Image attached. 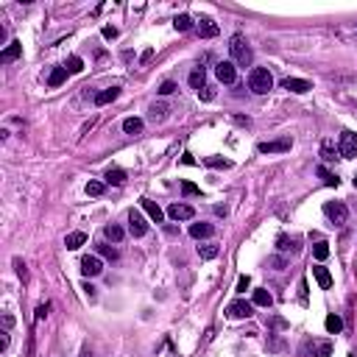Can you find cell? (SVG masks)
Here are the masks:
<instances>
[{
  "label": "cell",
  "mask_w": 357,
  "mask_h": 357,
  "mask_svg": "<svg viewBox=\"0 0 357 357\" xmlns=\"http://www.w3.org/2000/svg\"><path fill=\"white\" fill-rule=\"evenodd\" d=\"M229 53H232V61L234 64H240V67H248L251 64V48H248V42H245L240 33H234L232 39H229Z\"/></svg>",
  "instance_id": "6da1fadb"
},
{
  "label": "cell",
  "mask_w": 357,
  "mask_h": 357,
  "mask_svg": "<svg viewBox=\"0 0 357 357\" xmlns=\"http://www.w3.org/2000/svg\"><path fill=\"white\" fill-rule=\"evenodd\" d=\"M271 87H273V76L265 70V67H254V70L248 73V89H251V92L265 95Z\"/></svg>",
  "instance_id": "7a4b0ae2"
},
{
  "label": "cell",
  "mask_w": 357,
  "mask_h": 357,
  "mask_svg": "<svg viewBox=\"0 0 357 357\" xmlns=\"http://www.w3.org/2000/svg\"><path fill=\"white\" fill-rule=\"evenodd\" d=\"M324 215H327L335 226H343V223L349 221V209H346L343 201H327V204H324Z\"/></svg>",
  "instance_id": "3957f363"
},
{
  "label": "cell",
  "mask_w": 357,
  "mask_h": 357,
  "mask_svg": "<svg viewBox=\"0 0 357 357\" xmlns=\"http://www.w3.org/2000/svg\"><path fill=\"white\" fill-rule=\"evenodd\" d=\"M343 159H357V134L354 131H343L340 134V145H338Z\"/></svg>",
  "instance_id": "277c9868"
},
{
  "label": "cell",
  "mask_w": 357,
  "mask_h": 357,
  "mask_svg": "<svg viewBox=\"0 0 357 357\" xmlns=\"http://www.w3.org/2000/svg\"><path fill=\"white\" fill-rule=\"evenodd\" d=\"M128 232H131L134 237H145V234H148V223H145V218L139 215L137 209L128 212Z\"/></svg>",
  "instance_id": "5b68a950"
},
{
  "label": "cell",
  "mask_w": 357,
  "mask_h": 357,
  "mask_svg": "<svg viewBox=\"0 0 357 357\" xmlns=\"http://www.w3.org/2000/svg\"><path fill=\"white\" fill-rule=\"evenodd\" d=\"M290 137H282V139H271V142H260V154H284L290 151Z\"/></svg>",
  "instance_id": "8992f818"
},
{
  "label": "cell",
  "mask_w": 357,
  "mask_h": 357,
  "mask_svg": "<svg viewBox=\"0 0 357 357\" xmlns=\"http://www.w3.org/2000/svg\"><path fill=\"white\" fill-rule=\"evenodd\" d=\"M215 76L221 84H234V78H237V70H234V61H221V64L215 67Z\"/></svg>",
  "instance_id": "52a82bcc"
},
{
  "label": "cell",
  "mask_w": 357,
  "mask_h": 357,
  "mask_svg": "<svg viewBox=\"0 0 357 357\" xmlns=\"http://www.w3.org/2000/svg\"><path fill=\"white\" fill-rule=\"evenodd\" d=\"M100 271H103V262H100L95 254H87L81 260V273H84V276H98Z\"/></svg>",
  "instance_id": "ba28073f"
},
{
  "label": "cell",
  "mask_w": 357,
  "mask_h": 357,
  "mask_svg": "<svg viewBox=\"0 0 357 357\" xmlns=\"http://www.w3.org/2000/svg\"><path fill=\"white\" fill-rule=\"evenodd\" d=\"M251 310H254V307H251L248 301L237 299V301H232V304L226 307V315H229V318H248Z\"/></svg>",
  "instance_id": "9c48e42d"
},
{
  "label": "cell",
  "mask_w": 357,
  "mask_h": 357,
  "mask_svg": "<svg viewBox=\"0 0 357 357\" xmlns=\"http://www.w3.org/2000/svg\"><path fill=\"white\" fill-rule=\"evenodd\" d=\"M167 215H170L173 221H193L195 209L190 204H173L170 209H167Z\"/></svg>",
  "instance_id": "30bf717a"
},
{
  "label": "cell",
  "mask_w": 357,
  "mask_h": 357,
  "mask_svg": "<svg viewBox=\"0 0 357 357\" xmlns=\"http://www.w3.org/2000/svg\"><path fill=\"white\" fill-rule=\"evenodd\" d=\"M282 87L290 89V92H296V95H304V92H310V89H312V84L304 81V78H284Z\"/></svg>",
  "instance_id": "8fae6325"
},
{
  "label": "cell",
  "mask_w": 357,
  "mask_h": 357,
  "mask_svg": "<svg viewBox=\"0 0 357 357\" xmlns=\"http://www.w3.org/2000/svg\"><path fill=\"white\" fill-rule=\"evenodd\" d=\"M139 204H142V209H145V212H148V218H151V221H154V223H162V218H165V212H162V206L156 204V201H151V198H142V201H139Z\"/></svg>",
  "instance_id": "7c38bea8"
},
{
  "label": "cell",
  "mask_w": 357,
  "mask_h": 357,
  "mask_svg": "<svg viewBox=\"0 0 357 357\" xmlns=\"http://www.w3.org/2000/svg\"><path fill=\"white\" fill-rule=\"evenodd\" d=\"M310 354L312 357H329V354H332V340H312V343H310Z\"/></svg>",
  "instance_id": "4fadbf2b"
},
{
  "label": "cell",
  "mask_w": 357,
  "mask_h": 357,
  "mask_svg": "<svg viewBox=\"0 0 357 357\" xmlns=\"http://www.w3.org/2000/svg\"><path fill=\"white\" fill-rule=\"evenodd\" d=\"M190 234H193L195 240L212 237V234H215V226H212V223H193V226H190Z\"/></svg>",
  "instance_id": "5bb4252c"
},
{
  "label": "cell",
  "mask_w": 357,
  "mask_h": 357,
  "mask_svg": "<svg viewBox=\"0 0 357 357\" xmlns=\"http://www.w3.org/2000/svg\"><path fill=\"white\" fill-rule=\"evenodd\" d=\"M312 276H315V282L321 284L324 290H329V288H332V273H329L324 265H315V268H312Z\"/></svg>",
  "instance_id": "9a60e30c"
},
{
  "label": "cell",
  "mask_w": 357,
  "mask_h": 357,
  "mask_svg": "<svg viewBox=\"0 0 357 357\" xmlns=\"http://www.w3.org/2000/svg\"><path fill=\"white\" fill-rule=\"evenodd\" d=\"M120 95V87H109V89H100L98 95H95V106H106V103H112V100Z\"/></svg>",
  "instance_id": "2e32d148"
},
{
  "label": "cell",
  "mask_w": 357,
  "mask_h": 357,
  "mask_svg": "<svg viewBox=\"0 0 357 357\" xmlns=\"http://www.w3.org/2000/svg\"><path fill=\"white\" fill-rule=\"evenodd\" d=\"M20 53H22V45H20V42H17V39H14V42H11L9 48H6L3 53H0V61H3V64H9V61L20 59Z\"/></svg>",
  "instance_id": "e0dca14e"
},
{
  "label": "cell",
  "mask_w": 357,
  "mask_h": 357,
  "mask_svg": "<svg viewBox=\"0 0 357 357\" xmlns=\"http://www.w3.org/2000/svg\"><path fill=\"white\" fill-rule=\"evenodd\" d=\"M84 243H87V234H84V232H70V234H67V240H64V245H67L70 251L81 248Z\"/></svg>",
  "instance_id": "ac0fdd59"
},
{
  "label": "cell",
  "mask_w": 357,
  "mask_h": 357,
  "mask_svg": "<svg viewBox=\"0 0 357 357\" xmlns=\"http://www.w3.org/2000/svg\"><path fill=\"white\" fill-rule=\"evenodd\" d=\"M198 33H201V37H204V39H209V37H218V25H215V22H212V20H206V17H204V20L198 22Z\"/></svg>",
  "instance_id": "d6986e66"
},
{
  "label": "cell",
  "mask_w": 357,
  "mask_h": 357,
  "mask_svg": "<svg viewBox=\"0 0 357 357\" xmlns=\"http://www.w3.org/2000/svg\"><path fill=\"white\" fill-rule=\"evenodd\" d=\"M123 131L126 134H139L142 131V120H139V117H126V120H123Z\"/></svg>",
  "instance_id": "ffe728a7"
},
{
  "label": "cell",
  "mask_w": 357,
  "mask_h": 357,
  "mask_svg": "<svg viewBox=\"0 0 357 357\" xmlns=\"http://www.w3.org/2000/svg\"><path fill=\"white\" fill-rule=\"evenodd\" d=\"M106 184H115V187L126 184V173L117 170V167H109V170H106Z\"/></svg>",
  "instance_id": "44dd1931"
},
{
  "label": "cell",
  "mask_w": 357,
  "mask_h": 357,
  "mask_svg": "<svg viewBox=\"0 0 357 357\" xmlns=\"http://www.w3.org/2000/svg\"><path fill=\"white\" fill-rule=\"evenodd\" d=\"M103 234H106V240H112V243H120V240H123V229L117 226V223H106Z\"/></svg>",
  "instance_id": "7402d4cb"
},
{
  "label": "cell",
  "mask_w": 357,
  "mask_h": 357,
  "mask_svg": "<svg viewBox=\"0 0 357 357\" xmlns=\"http://www.w3.org/2000/svg\"><path fill=\"white\" fill-rule=\"evenodd\" d=\"M64 81H67V67H56V70L50 73V78H48L50 87H61Z\"/></svg>",
  "instance_id": "603a6c76"
},
{
  "label": "cell",
  "mask_w": 357,
  "mask_h": 357,
  "mask_svg": "<svg viewBox=\"0 0 357 357\" xmlns=\"http://www.w3.org/2000/svg\"><path fill=\"white\" fill-rule=\"evenodd\" d=\"M221 254V248H218L215 243H206V245H198V257L201 260H215V257Z\"/></svg>",
  "instance_id": "cb8c5ba5"
},
{
  "label": "cell",
  "mask_w": 357,
  "mask_h": 357,
  "mask_svg": "<svg viewBox=\"0 0 357 357\" xmlns=\"http://www.w3.org/2000/svg\"><path fill=\"white\" fill-rule=\"evenodd\" d=\"M324 327H327V332H332V335H338L340 329H343V321H340V315H327V321H324Z\"/></svg>",
  "instance_id": "d4e9b609"
},
{
  "label": "cell",
  "mask_w": 357,
  "mask_h": 357,
  "mask_svg": "<svg viewBox=\"0 0 357 357\" xmlns=\"http://www.w3.org/2000/svg\"><path fill=\"white\" fill-rule=\"evenodd\" d=\"M190 87L198 89V92L204 89V67H195V70L190 73Z\"/></svg>",
  "instance_id": "484cf974"
},
{
  "label": "cell",
  "mask_w": 357,
  "mask_h": 357,
  "mask_svg": "<svg viewBox=\"0 0 357 357\" xmlns=\"http://www.w3.org/2000/svg\"><path fill=\"white\" fill-rule=\"evenodd\" d=\"M173 28H176V31H190V28H193V17L178 14L176 20H173Z\"/></svg>",
  "instance_id": "4316f807"
},
{
  "label": "cell",
  "mask_w": 357,
  "mask_h": 357,
  "mask_svg": "<svg viewBox=\"0 0 357 357\" xmlns=\"http://www.w3.org/2000/svg\"><path fill=\"white\" fill-rule=\"evenodd\" d=\"M318 176H321V178H324V184H329V187H338V184H340V178L335 176V173H329L324 165L318 167Z\"/></svg>",
  "instance_id": "83f0119b"
},
{
  "label": "cell",
  "mask_w": 357,
  "mask_h": 357,
  "mask_svg": "<svg viewBox=\"0 0 357 357\" xmlns=\"http://www.w3.org/2000/svg\"><path fill=\"white\" fill-rule=\"evenodd\" d=\"M271 293H268V290H254V304L257 307H271Z\"/></svg>",
  "instance_id": "f1b7e54d"
},
{
  "label": "cell",
  "mask_w": 357,
  "mask_h": 357,
  "mask_svg": "<svg viewBox=\"0 0 357 357\" xmlns=\"http://www.w3.org/2000/svg\"><path fill=\"white\" fill-rule=\"evenodd\" d=\"M312 254H315L318 262H324L329 257V243H324V240H321V243H315V245H312Z\"/></svg>",
  "instance_id": "f546056e"
},
{
  "label": "cell",
  "mask_w": 357,
  "mask_h": 357,
  "mask_svg": "<svg viewBox=\"0 0 357 357\" xmlns=\"http://www.w3.org/2000/svg\"><path fill=\"white\" fill-rule=\"evenodd\" d=\"M204 165H209V167H223V170H226V167H232V162H229V159H221V156H206Z\"/></svg>",
  "instance_id": "4dcf8cb0"
},
{
  "label": "cell",
  "mask_w": 357,
  "mask_h": 357,
  "mask_svg": "<svg viewBox=\"0 0 357 357\" xmlns=\"http://www.w3.org/2000/svg\"><path fill=\"white\" fill-rule=\"evenodd\" d=\"M165 115H167L165 103H154V106H151V120H165Z\"/></svg>",
  "instance_id": "1f68e13d"
},
{
  "label": "cell",
  "mask_w": 357,
  "mask_h": 357,
  "mask_svg": "<svg viewBox=\"0 0 357 357\" xmlns=\"http://www.w3.org/2000/svg\"><path fill=\"white\" fill-rule=\"evenodd\" d=\"M106 190V184L103 182H98V178H92V182L87 184V195H100Z\"/></svg>",
  "instance_id": "d6a6232c"
},
{
  "label": "cell",
  "mask_w": 357,
  "mask_h": 357,
  "mask_svg": "<svg viewBox=\"0 0 357 357\" xmlns=\"http://www.w3.org/2000/svg\"><path fill=\"white\" fill-rule=\"evenodd\" d=\"M279 251H299V240L279 237Z\"/></svg>",
  "instance_id": "836d02e7"
},
{
  "label": "cell",
  "mask_w": 357,
  "mask_h": 357,
  "mask_svg": "<svg viewBox=\"0 0 357 357\" xmlns=\"http://www.w3.org/2000/svg\"><path fill=\"white\" fill-rule=\"evenodd\" d=\"M81 70H84V61L78 56H70L67 59V73H81Z\"/></svg>",
  "instance_id": "e575fe53"
},
{
  "label": "cell",
  "mask_w": 357,
  "mask_h": 357,
  "mask_svg": "<svg viewBox=\"0 0 357 357\" xmlns=\"http://www.w3.org/2000/svg\"><path fill=\"white\" fill-rule=\"evenodd\" d=\"M321 156H324L327 162H335V148H332V142H329V139L321 145Z\"/></svg>",
  "instance_id": "d590c367"
},
{
  "label": "cell",
  "mask_w": 357,
  "mask_h": 357,
  "mask_svg": "<svg viewBox=\"0 0 357 357\" xmlns=\"http://www.w3.org/2000/svg\"><path fill=\"white\" fill-rule=\"evenodd\" d=\"M98 251L106 257V260H117V248H112V245H106V243H100Z\"/></svg>",
  "instance_id": "8d00e7d4"
},
{
  "label": "cell",
  "mask_w": 357,
  "mask_h": 357,
  "mask_svg": "<svg viewBox=\"0 0 357 357\" xmlns=\"http://www.w3.org/2000/svg\"><path fill=\"white\" fill-rule=\"evenodd\" d=\"M182 193H184V195H187V198H190V195H198V193H201V190H198V187H195V184H193V182H184V184H182Z\"/></svg>",
  "instance_id": "74e56055"
},
{
  "label": "cell",
  "mask_w": 357,
  "mask_h": 357,
  "mask_svg": "<svg viewBox=\"0 0 357 357\" xmlns=\"http://www.w3.org/2000/svg\"><path fill=\"white\" fill-rule=\"evenodd\" d=\"M248 284H251V279L243 273V276L237 279V293H245V290H248Z\"/></svg>",
  "instance_id": "f35d334b"
},
{
  "label": "cell",
  "mask_w": 357,
  "mask_h": 357,
  "mask_svg": "<svg viewBox=\"0 0 357 357\" xmlns=\"http://www.w3.org/2000/svg\"><path fill=\"white\" fill-rule=\"evenodd\" d=\"M173 92H176V84H173V81H165L159 87V95H173Z\"/></svg>",
  "instance_id": "ab89813d"
},
{
  "label": "cell",
  "mask_w": 357,
  "mask_h": 357,
  "mask_svg": "<svg viewBox=\"0 0 357 357\" xmlns=\"http://www.w3.org/2000/svg\"><path fill=\"white\" fill-rule=\"evenodd\" d=\"M198 98H201V100H212V98H215V89H212V87H204V89L198 92Z\"/></svg>",
  "instance_id": "60d3db41"
},
{
  "label": "cell",
  "mask_w": 357,
  "mask_h": 357,
  "mask_svg": "<svg viewBox=\"0 0 357 357\" xmlns=\"http://www.w3.org/2000/svg\"><path fill=\"white\" fill-rule=\"evenodd\" d=\"M48 310H50L48 304H39V307H37V321H42V318L48 315Z\"/></svg>",
  "instance_id": "b9f144b4"
},
{
  "label": "cell",
  "mask_w": 357,
  "mask_h": 357,
  "mask_svg": "<svg viewBox=\"0 0 357 357\" xmlns=\"http://www.w3.org/2000/svg\"><path fill=\"white\" fill-rule=\"evenodd\" d=\"M103 37H106V39H115V37H117V28H115V25H106V28H103Z\"/></svg>",
  "instance_id": "7bdbcfd3"
},
{
  "label": "cell",
  "mask_w": 357,
  "mask_h": 357,
  "mask_svg": "<svg viewBox=\"0 0 357 357\" xmlns=\"http://www.w3.org/2000/svg\"><path fill=\"white\" fill-rule=\"evenodd\" d=\"M299 290H301V301H307V279H301V282H299Z\"/></svg>",
  "instance_id": "ee69618b"
},
{
  "label": "cell",
  "mask_w": 357,
  "mask_h": 357,
  "mask_svg": "<svg viewBox=\"0 0 357 357\" xmlns=\"http://www.w3.org/2000/svg\"><path fill=\"white\" fill-rule=\"evenodd\" d=\"M84 293H87V299H95V288H92V284H84Z\"/></svg>",
  "instance_id": "f6af8a7d"
},
{
  "label": "cell",
  "mask_w": 357,
  "mask_h": 357,
  "mask_svg": "<svg viewBox=\"0 0 357 357\" xmlns=\"http://www.w3.org/2000/svg\"><path fill=\"white\" fill-rule=\"evenodd\" d=\"M282 265H284V260H279V257H273V268H276V271H282Z\"/></svg>",
  "instance_id": "bcb514c9"
},
{
  "label": "cell",
  "mask_w": 357,
  "mask_h": 357,
  "mask_svg": "<svg viewBox=\"0 0 357 357\" xmlns=\"http://www.w3.org/2000/svg\"><path fill=\"white\" fill-rule=\"evenodd\" d=\"M3 324H6V329H11V327H14V318H11V315H6V318H3Z\"/></svg>",
  "instance_id": "7dc6e473"
},
{
  "label": "cell",
  "mask_w": 357,
  "mask_h": 357,
  "mask_svg": "<svg viewBox=\"0 0 357 357\" xmlns=\"http://www.w3.org/2000/svg\"><path fill=\"white\" fill-rule=\"evenodd\" d=\"M354 187H357V176H354Z\"/></svg>",
  "instance_id": "c3c4849f"
}]
</instances>
